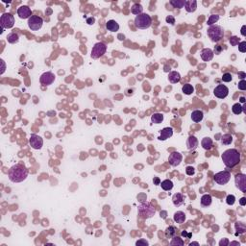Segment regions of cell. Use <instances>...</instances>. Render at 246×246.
Here are the masks:
<instances>
[{"instance_id": "5", "label": "cell", "mask_w": 246, "mask_h": 246, "mask_svg": "<svg viewBox=\"0 0 246 246\" xmlns=\"http://www.w3.org/2000/svg\"><path fill=\"white\" fill-rule=\"evenodd\" d=\"M152 24V18L148 14L143 13L141 15H138L135 18V26L138 29H147Z\"/></svg>"}, {"instance_id": "31", "label": "cell", "mask_w": 246, "mask_h": 246, "mask_svg": "<svg viewBox=\"0 0 246 246\" xmlns=\"http://www.w3.org/2000/svg\"><path fill=\"white\" fill-rule=\"evenodd\" d=\"M185 3H186V0H170L169 1V4L171 5L173 8H176V9L184 8Z\"/></svg>"}, {"instance_id": "40", "label": "cell", "mask_w": 246, "mask_h": 246, "mask_svg": "<svg viewBox=\"0 0 246 246\" xmlns=\"http://www.w3.org/2000/svg\"><path fill=\"white\" fill-rule=\"evenodd\" d=\"M222 81L223 82H226V83H229V82H231L232 80H233V76H232V74L231 73H224L223 74V76H222Z\"/></svg>"}, {"instance_id": "25", "label": "cell", "mask_w": 246, "mask_h": 246, "mask_svg": "<svg viewBox=\"0 0 246 246\" xmlns=\"http://www.w3.org/2000/svg\"><path fill=\"white\" fill-rule=\"evenodd\" d=\"M168 80L171 84H177L181 80V75L177 71H171L168 74Z\"/></svg>"}, {"instance_id": "3", "label": "cell", "mask_w": 246, "mask_h": 246, "mask_svg": "<svg viewBox=\"0 0 246 246\" xmlns=\"http://www.w3.org/2000/svg\"><path fill=\"white\" fill-rule=\"evenodd\" d=\"M138 213L141 219H149L156 213V209L150 202H143L138 205Z\"/></svg>"}, {"instance_id": "50", "label": "cell", "mask_w": 246, "mask_h": 246, "mask_svg": "<svg viewBox=\"0 0 246 246\" xmlns=\"http://www.w3.org/2000/svg\"><path fill=\"white\" fill-rule=\"evenodd\" d=\"M153 182H154V185H156V186H159V185L160 184V178H159V177H155V178L153 179Z\"/></svg>"}, {"instance_id": "45", "label": "cell", "mask_w": 246, "mask_h": 246, "mask_svg": "<svg viewBox=\"0 0 246 246\" xmlns=\"http://www.w3.org/2000/svg\"><path fill=\"white\" fill-rule=\"evenodd\" d=\"M136 245L137 246H147L149 245V242L145 239H139L136 242Z\"/></svg>"}, {"instance_id": "28", "label": "cell", "mask_w": 246, "mask_h": 246, "mask_svg": "<svg viewBox=\"0 0 246 246\" xmlns=\"http://www.w3.org/2000/svg\"><path fill=\"white\" fill-rule=\"evenodd\" d=\"M131 12L133 15H141L143 12V5H140L139 3H135L133 6L131 7Z\"/></svg>"}, {"instance_id": "51", "label": "cell", "mask_w": 246, "mask_h": 246, "mask_svg": "<svg viewBox=\"0 0 246 246\" xmlns=\"http://www.w3.org/2000/svg\"><path fill=\"white\" fill-rule=\"evenodd\" d=\"M239 204H240L241 206H245V205H246V198H245V197H242L241 199L239 200Z\"/></svg>"}, {"instance_id": "23", "label": "cell", "mask_w": 246, "mask_h": 246, "mask_svg": "<svg viewBox=\"0 0 246 246\" xmlns=\"http://www.w3.org/2000/svg\"><path fill=\"white\" fill-rule=\"evenodd\" d=\"M177 228L175 226H168L165 231V235L166 239H172L175 235H177Z\"/></svg>"}, {"instance_id": "15", "label": "cell", "mask_w": 246, "mask_h": 246, "mask_svg": "<svg viewBox=\"0 0 246 246\" xmlns=\"http://www.w3.org/2000/svg\"><path fill=\"white\" fill-rule=\"evenodd\" d=\"M17 15L20 16V18H21V20H27V18L29 20L32 16V11L28 6L23 5L17 9Z\"/></svg>"}, {"instance_id": "20", "label": "cell", "mask_w": 246, "mask_h": 246, "mask_svg": "<svg viewBox=\"0 0 246 246\" xmlns=\"http://www.w3.org/2000/svg\"><path fill=\"white\" fill-rule=\"evenodd\" d=\"M172 202H173V204H174L175 207L182 206L184 204V202H185V196L182 193L177 192V193H175L172 196Z\"/></svg>"}, {"instance_id": "13", "label": "cell", "mask_w": 246, "mask_h": 246, "mask_svg": "<svg viewBox=\"0 0 246 246\" xmlns=\"http://www.w3.org/2000/svg\"><path fill=\"white\" fill-rule=\"evenodd\" d=\"M54 81H55V75L51 71L44 72L40 77V82L43 86H50L51 84H53Z\"/></svg>"}, {"instance_id": "38", "label": "cell", "mask_w": 246, "mask_h": 246, "mask_svg": "<svg viewBox=\"0 0 246 246\" xmlns=\"http://www.w3.org/2000/svg\"><path fill=\"white\" fill-rule=\"evenodd\" d=\"M232 112L235 113V115H240V113L242 112V106L239 103L234 104L233 107H232Z\"/></svg>"}, {"instance_id": "57", "label": "cell", "mask_w": 246, "mask_h": 246, "mask_svg": "<svg viewBox=\"0 0 246 246\" xmlns=\"http://www.w3.org/2000/svg\"><path fill=\"white\" fill-rule=\"evenodd\" d=\"M190 245L191 246H192V245H199V243H198V242H191V243H190Z\"/></svg>"}, {"instance_id": "32", "label": "cell", "mask_w": 246, "mask_h": 246, "mask_svg": "<svg viewBox=\"0 0 246 246\" xmlns=\"http://www.w3.org/2000/svg\"><path fill=\"white\" fill-rule=\"evenodd\" d=\"M182 91L186 94V95H191L194 92V88L191 84H185L182 87Z\"/></svg>"}, {"instance_id": "29", "label": "cell", "mask_w": 246, "mask_h": 246, "mask_svg": "<svg viewBox=\"0 0 246 246\" xmlns=\"http://www.w3.org/2000/svg\"><path fill=\"white\" fill-rule=\"evenodd\" d=\"M201 145L205 150H210L213 147V139L209 137H206L202 139Z\"/></svg>"}, {"instance_id": "35", "label": "cell", "mask_w": 246, "mask_h": 246, "mask_svg": "<svg viewBox=\"0 0 246 246\" xmlns=\"http://www.w3.org/2000/svg\"><path fill=\"white\" fill-rule=\"evenodd\" d=\"M170 245H177V246H183L184 244H185V242H184V240L180 238V236H177V235H175L174 238H172L171 239V241H170V243H169Z\"/></svg>"}, {"instance_id": "44", "label": "cell", "mask_w": 246, "mask_h": 246, "mask_svg": "<svg viewBox=\"0 0 246 246\" xmlns=\"http://www.w3.org/2000/svg\"><path fill=\"white\" fill-rule=\"evenodd\" d=\"M165 21H166V23L174 25L175 24V17L173 15H167L166 18H165Z\"/></svg>"}, {"instance_id": "54", "label": "cell", "mask_w": 246, "mask_h": 246, "mask_svg": "<svg viewBox=\"0 0 246 246\" xmlns=\"http://www.w3.org/2000/svg\"><path fill=\"white\" fill-rule=\"evenodd\" d=\"M182 235H183V236H187V238L190 239L191 236V234H187V233L185 231V232H182Z\"/></svg>"}, {"instance_id": "16", "label": "cell", "mask_w": 246, "mask_h": 246, "mask_svg": "<svg viewBox=\"0 0 246 246\" xmlns=\"http://www.w3.org/2000/svg\"><path fill=\"white\" fill-rule=\"evenodd\" d=\"M172 136H173V128L165 127L160 131V135L158 138L159 140H166L167 138H171Z\"/></svg>"}, {"instance_id": "11", "label": "cell", "mask_w": 246, "mask_h": 246, "mask_svg": "<svg viewBox=\"0 0 246 246\" xmlns=\"http://www.w3.org/2000/svg\"><path fill=\"white\" fill-rule=\"evenodd\" d=\"M213 94L214 96L219 98V99H224L228 96L229 94V89L227 88L225 85H218L215 89L213 90Z\"/></svg>"}, {"instance_id": "19", "label": "cell", "mask_w": 246, "mask_h": 246, "mask_svg": "<svg viewBox=\"0 0 246 246\" xmlns=\"http://www.w3.org/2000/svg\"><path fill=\"white\" fill-rule=\"evenodd\" d=\"M185 9L187 13H194L197 9V1L196 0H186Z\"/></svg>"}, {"instance_id": "48", "label": "cell", "mask_w": 246, "mask_h": 246, "mask_svg": "<svg viewBox=\"0 0 246 246\" xmlns=\"http://www.w3.org/2000/svg\"><path fill=\"white\" fill-rule=\"evenodd\" d=\"M219 245L220 246H227V245H229V240L228 239H223L219 241Z\"/></svg>"}, {"instance_id": "10", "label": "cell", "mask_w": 246, "mask_h": 246, "mask_svg": "<svg viewBox=\"0 0 246 246\" xmlns=\"http://www.w3.org/2000/svg\"><path fill=\"white\" fill-rule=\"evenodd\" d=\"M29 143L33 149L40 150L43 145V139L40 136H37L36 134H32L29 138Z\"/></svg>"}, {"instance_id": "53", "label": "cell", "mask_w": 246, "mask_h": 246, "mask_svg": "<svg viewBox=\"0 0 246 246\" xmlns=\"http://www.w3.org/2000/svg\"><path fill=\"white\" fill-rule=\"evenodd\" d=\"M239 76H240V78L242 80H244V78L246 77V74L244 72H239Z\"/></svg>"}, {"instance_id": "12", "label": "cell", "mask_w": 246, "mask_h": 246, "mask_svg": "<svg viewBox=\"0 0 246 246\" xmlns=\"http://www.w3.org/2000/svg\"><path fill=\"white\" fill-rule=\"evenodd\" d=\"M235 187L242 192H246V176L242 173H239L235 176Z\"/></svg>"}, {"instance_id": "26", "label": "cell", "mask_w": 246, "mask_h": 246, "mask_svg": "<svg viewBox=\"0 0 246 246\" xmlns=\"http://www.w3.org/2000/svg\"><path fill=\"white\" fill-rule=\"evenodd\" d=\"M173 220L176 222V223H179V224H182L185 222L186 220V213L184 212H176L173 215Z\"/></svg>"}, {"instance_id": "14", "label": "cell", "mask_w": 246, "mask_h": 246, "mask_svg": "<svg viewBox=\"0 0 246 246\" xmlns=\"http://www.w3.org/2000/svg\"><path fill=\"white\" fill-rule=\"evenodd\" d=\"M182 160H183V156H182V154H180L179 152H172L171 154L169 155V158H168L169 165L171 166H173V167L178 166L180 164L182 163Z\"/></svg>"}, {"instance_id": "47", "label": "cell", "mask_w": 246, "mask_h": 246, "mask_svg": "<svg viewBox=\"0 0 246 246\" xmlns=\"http://www.w3.org/2000/svg\"><path fill=\"white\" fill-rule=\"evenodd\" d=\"M221 51H222V47H221L220 45H216V46L214 47V51H213V54L215 53L216 55H218V54H220V53H221Z\"/></svg>"}, {"instance_id": "27", "label": "cell", "mask_w": 246, "mask_h": 246, "mask_svg": "<svg viewBox=\"0 0 246 246\" xmlns=\"http://www.w3.org/2000/svg\"><path fill=\"white\" fill-rule=\"evenodd\" d=\"M160 186L162 187V188L164 191H171L174 185H173V182L171 181V180H169V179H166V180H164L163 182H160Z\"/></svg>"}, {"instance_id": "22", "label": "cell", "mask_w": 246, "mask_h": 246, "mask_svg": "<svg viewBox=\"0 0 246 246\" xmlns=\"http://www.w3.org/2000/svg\"><path fill=\"white\" fill-rule=\"evenodd\" d=\"M106 28H107V30L110 32H116L119 30V25L116 20H108L106 22Z\"/></svg>"}, {"instance_id": "41", "label": "cell", "mask_w": 246, "mask_h": 246, "mask_svg": "<svg viewBox=\"0 0 246 246\" xmlns=\"http://www.w3.org/2000/svg\"><path fill=\"white\" fill-rule=\"evenodd\" d=\"M239 42H239V39L238 37L233 36V37H230V43H231V45H233V46H236Z\"/></svg>"}, {"instance_id": "7", "label": "cell", "mask_w": 246, "mask_h": 246, "mask_svg": "<svg viewBox=\"0 0 246 246\" xmlns=\"http://www.w3.org/2000/svg\"><path fill=\"white\" fill-rule=\"evenodd\" d=\"M0 25H1L2 30L4 29H10L13 28L15 25V17L13 15L9 13H4L1 17H0Z\"/></svg>"}, {"instance_id": "52", "label": "cell", "mask_w": 246, "mask_h": 246, "mask_svg": "<svg viewBox=\"0 0 246 246\" xmlns=\"http://www.w3.org/2000/svg\"><path fill=\"white\" fill-rule=\"evenodd\" d=\"M1 64H2V70H1V72H0V74L2 75L4 73V71H5V63H4L3 60H1Z\"/></svg>"}, {"instance_id": "30", "label": "cell", "mask_w": 246, "mask_h": 246, "mask_svg": "<svg viewBox=\"0 0 246 246\" xmlns=\"http://www.w3.org/2000/svg\"><path fill=\"white\" fill-rule=\"evenodd\" d=\"M164 118H165V116H164L163 113L156 112V113H154V115H152V116H151V121L155 123V124H160V123H162L164 121Z\"/></svg>"}, {"instance_id": "33", "label": "cell", "mask_w": 246, "mask_h": 246, "mask_svg": "<svg viewBox=\"0 0 246 246\" xmlns=\"http://www.w3.org/2000/svg\"><path fill=\"white\" fill-rule=\"evenodd\" d=\"M7 41L9 43H16L20 41V36H18L16 33H10L8 36H7Z\"/></svg>"}, {"instance_id": "39", "label": "cell", "mask_w": 246, "mask_h": 246, "mask_svg": "<svg viewBox=\"0 0 246 246\" xmlns=\"http://www.w3.org/2000/svg\"><path fill=\"white\" fill-rule=\"evenodd\" d=\"M235 202V195H232V194H229L226 198V203L228 204L229 206H233Z\"/></svg>"}, {"instance_id": "56", "label": "cell", "mask_w": 246, "mask_h": 246, "mask_svg": "<svg viewBox=\"0 0 246 246\" xmlns=\"http://www.w3.org/2000/svg\"><path fill=\"white\" fill-rule=\"evenodd\" d=\"M229 244H231V245H239V246L240 243H239V242H236V241H233V242H231V243L229 242Z\"/></svg>"}, {"instance_id": "46", "label": "cell", "mask_w": 246, "mask_h": 246, "mask_svg": "<svg viewBox=\"0 0 246 246\" xmlns=\"http://www.w3.org/2000/svg\"><path fill=\"white\" fill-rule=\"evenodd\" d=\"M239 90H246V81L245 80H241L239 83Z\"/></svg>"}, {"instance_id": "2", "label": "cell", "mask_w": 246, "mask_h": 246, "mask_svg": "<svg viewBox=\"0 0 246 246\" xmlns=\"http://www.w3.org/2000/svg\"><path fill=\"white\" fill-rule=\"evenodd\" d=\"M221 159L226 167L234 168L235 165H238L240 162V154L236 149H228L223 152L221 155Z\"/></svg>"}, {"instance_id": "8", "label": "cell", "mask_w": 246, "mask_h": 246, "mask_svg": "<svg viewBox=\"0 0 246 246\" xmlns=\"http://www.w3.org/2000/svg\"><path fill=\"white\" fill-rule=\"evenodd\" d=\"M43 25V20L39 15H32L28 20V26L32 31H39Z\"/></svg>"}, {"instance_id": "42", "label": "cell", "mask_w": 246, "mask_h": 246, "mask_svg": "<svg viewBox=\"0 0 246 246\" xmlns=\"http://www.w3.org/2000/svg\"><path fill=\"white\" fill-rule=\"evenodd\" d=\"M195 173V169L192 166H187L186 167V174L188 176H192Z\"/></svg>"}, {"instance_id": "43", "label": "cell", "mask_w": 246, "mask_h": 246, "mask_svg": "<svg viewBox=\"0 0 246 246\" xmlns=\"http://www.w3.org/2000/svg\"><path fill=\"white\" fill-rule=\"evenodd\" d=\"M238 45H239V50L241 53L246 52V42H240Z\"/></svg>"}, {"instance_id": "34", "label": "cell", "mask_w": 246, "mask_h": 246, "mask_svg": "<svg viewBox=\"0 0 246 246\" xmlns=\"http://www.w3.org/2000/svg\"><path fill=\"white\" fill-rule=\"evenodd\" d=\"M233 143V137L230 134H225L221 137V143L223 145H230Z\"/></svg>"}, {"instance_id": "36", "label": "cell", "mask_w": 246, "mask_h": 246, "mask_svg": "<svg viewBox=\"0 0 246 246\" xmlns=\"http://www.w3.org/2000/svg\"><path fill=\"white\" fill-rule=\"evenodd\" d=\"M218 20H219V15H211L210 17L208 18L207 24L209 26H212V25H214Z\"/></svg>"}, {"instance_id": "21", "label": "cell", "mask_w": 246, "mask_h": 246, "mask_svg": "<svg viewBox=\"0 0 246 246\" xmlns=\"http://www.w3.org/2000/svg\"><path fill=\"white\" fill-rule=\"evenodd\" d=\"M204 118V112L200 110H195L191 112V120L195 123L201 122Z\"/></svg>"}, {"instance_id": "17", "label": "cell", "mask_w": 246, "mask_h": 246, "mask_svg": "<svg viewBox=\"0 0 246 246\" xmlns=\"http://www.w3.org/2000/svg\"><path fill=\"white\" fill-rule=\"evenodd\" d=\"M198 144H199V141H198L197 138L194 137V136H190L187 140V149L190 151H194L197 147H198Z\"/></svg>"}, {"instance_id": "18", "label": "cell", "mask_w": 246, "mask_h": 246, "mask_svg": "<svg viewBox=\"0 0 246 246\" xmlns=\"http://www.w3.org/2000/svg\"><path fill=\"white\" fill-rule=\"evenodd\" d=\"M201 59L204 61V62H210L213 60V51L211 49V48H204L202 51H201Z\"/></svg>"}, {"instance_id": "4", "label": "cell", "mask_w": 246, "mask_h": 246, "mask_svg": "<svg viewBox=\"0 0 246 246\" xmlns=\"http://www.w3.org/2000/svg\"><path fill=\"white\" fill-rule=\"evenodd\" d=\"M207 34H208V37L211 39V41L213 42H220L224 37V31L222 29V27L219 25H215V24L208 28Z\"/></svg>"}, {"instance_id": "6", "label": "cell", "mask_w": 246, "mask_h": 246, "mask_svg": "<svg viewBox=\"0 0 246 246\" xmlns=\"http://www.w3.org/2000/svg\"><path fill=\"white\" fill-rule=\"evenodd\" d=\"M106 51H107V45L104 42H97L93 45L90 56H91L92 59L97 60V59H100L101 57H103L104 54L106 53Z\"/></svg>"}, {"instance_id": "58", "label": "cell", "mask_w": 246, "mask_h": 246, "mask_svg": "<svg viewBox=\"0 0 246 246\" xmlns=\"http://www.w3.org/2000/svg\"><path fill=\"white\" fill-rule=\"evenodd\" d=\"M240 102H242V103H245V98L242 96V97H240Z\"/></svg>"}, {"instance_id": "1", "label": "cell", "mask_w": 246, "mask_h": 246, "mask_svg": "<svg viewBox=\"0 0 246 246\" xmlns=\"http://www.w3.org/2000/svg\"><path fill=\"white\" fill-rule=\"evenodd\" d=\"M8 177L13 183H21L28 177V169L23 165H15L9 169Z\"/></svg>"}, {"instance_id": "9", "label": "cell", "mask_w": 246, "mask_h": 246, "mask_svg": "<svg viewBox=\"0 0 246 246\" xmlns=\"http://www.w3.org/2000/svg\"><path fill=\"white\" fill-rule=\"evenodd\" d=\"M230 179H231V173L229 171H220L213 176L214 182L220 186L226 185L230 181Z\"/></svg>"}, {"instance_id": "49", "label": "cell", "mask_w": 246, "mask_h": 246, "mask_svg": "<svg viewBox=\"0 0 246 246\" xmlns=\"http://www.w3.org/2000/svg\"><path fill=\"white\" fill-rule=\"evenodd\" d=\"M94 22H95V18H94V17L90 16V17L87 18V23L89 25H92V24H94Z\"/></svg>"}, {"instance_id": "37", "label": "cell", "mask_w": 246, "mask_h": 246, "mask_svg": "<svg viewBox=\"0 0 246 246\" xmlns=\"http://www.w3.org/2000/svg\"><path fill=\"white\" fill-rule=\"evenodd\" d=\"M235 229L238 231L239 234H244L246 231V226L243 222H236L235 223Z\"/></svg>"}, {"instance_id": "55", "label": "cell", "mask_w": 246, "mask_h": 246, "mask_svg": "<svg viewBox=\"0 0 246 246\" xmlns=\"http://www.w3.org/2000/svg\"><path fill=\"white\" fill-rule=\"evenodd\" d=\"M241 35H242L243 37L246 36V35H245V25H243L242 28H241Z\"/></svg>"}, {"instance_id": "24", "label": "cell", "mask_w": 246, "mask_h": 246, "mask_svg": "<svg viewBox=\"0 0 246 246\" xmlns=\"http://www.w3.org/2000/svg\"><path fill=\"white\" fill-rule=\"evenodd\" d=\"M212 202H213V197L211 194H204L202 197H201V206L203 208H208L212 205Z\"/></svg>"}]
</instances>
